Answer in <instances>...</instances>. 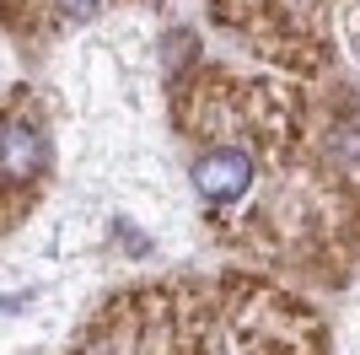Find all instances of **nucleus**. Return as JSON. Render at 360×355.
<instances>
[{
  "mask_svg": "<svg viewBox=\"0 0 360 355\" xmlns=\"http://www.w3.org/2000/svg\"><path fill=\"white\" fill-rule=\"evenodd\" d=\"M253 189V156L237 146H210L194 162V194L205 205H237Z\"/></svg>",
  "mask_w": 360,
  "mask_h": 355,
  "instance_id": "nucleus-1",
  "label": "nucleus"
},
{
  "mask_svg": "<svg viewBox=\"0 0 360 355\" xmlns=\"http://www.w3.org/2000/svg\"><path fill=\"white\" fill-rule=\"evenodd\" d=\"M49 167V140L32 118H6L0 124V178L6 183H27Z\"/></svg>",
  "mask_w": 360,
  "mask_h": 355,
  "instance_id": "nucleus-2",
  "label": "nucleus"
},
{
  "mask_svg": "<svg viewBox=\"0 0 360 355\" xmlns=\"http://www.w3.org/2000/svg\"><path fill=\"white\" fill-rule=\"evenodd\" d=\"M54 6H60L65 22H86V16L97 11V0H54Z\"/></svg>",
  "mask_w": 360,
  "mask_h": 355,
  "instance_id": "nucleus-3",
  "label": "nucleus"
}]
</instances>
